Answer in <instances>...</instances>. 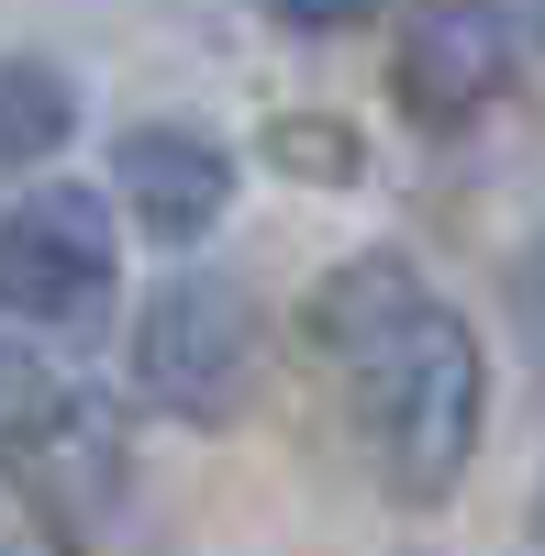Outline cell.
I'll use <instances>...</instances> for the list:
<instances>
[{
  "label": "cell",
  "mask_w": 545,
  "mask_h": 556,
  "mask_svg": "<svg viewBox=\"0 0 545 556\" xmlns=\"http://www.w3.org/2000/svg\"><path fill=\"white\" fill-rule=\"evenodd\" d=\"M301 345L334 367V390L356 412V445L401 501H445L479 456V412H490V356L468 334L457 301H434V278L413 256H345L312 278L301 301Z\"/></svg>",
  "instance_id": "1"
},
{
  "label": "cell",
  "mask_w": 545,
  "mask_h": 556,
  "mask_svg": "<svg viewBox=\"0 0 545 556\" xmlns=\"http://www.w3.org/2000/svg\"><path fill=\"white\" fill-rule=\"evenodd\" d=\"M256 356H267V323L223 267H178L167 290L134 312V379L167 424H201L223 434L235 412L256 401Z\"/></svg>",
  "instance_id": "2"
},
{
  "label": "cell",
  "mask_w": 545,
  "mask_h": 556,
  "mask_svg": "<svg viewBox=\"0 0 545 556\" xmlns=\"http://www.w3.org/2000/svg\"><path fill=\"white\" fill-rule=\"evenodd\" d=\"M123 290V235L112 201L78 190V178H45L0 212V312L34 323V334H89Z\"/></svg>",
  "instance_id": "3"
},
{
  "label": "cell",
  "mask_w": 545,
  "mask_h": 556,
  "mask_svg": "<svg viewBox=\"0 0 545 556\" xmlns=\"http://www.w3.org/2000/svg\"><path fill=\"white\" fill-rule=\"evenodd\" d=\"M0 479H12L56 534H101L123 513V479H134L112 401L78 390V379H34L12 401V424H0Z\"/></svg>",
  "instance_id": "4"
},
{
  "label": "cell",
  "mask_w": 545,
  "mask_h": 556,
  "mask_svg": "<svg viewBox=\"0 0 545 556\" xmlns=\"http://www.w3.org/2000/svg\"><path fill=\"white\" fill-rule=\"evenodd\" d=\"M112 190H123V212L145 223L156 245H201V235H223V212H235V146L201 134V123H123Z\"/></svg>",
  "instance_id": "5"
},
{
  "label": "cell",
  "mask_w": 545,
  "mask_h": 556,
  "mask_svg": "<svg viewBox=\"0 0 545 556\" xmlns=\"http://www.w3.org/2000/svg\"><path fill=\"white\" fill-rule=\"evenodd\" d=\"M502 78H512V23L490 0H434L401 34V112L413 123H468L502 101Z\"/></svg>",
  "instance_id": "6"
},
{
  "label": "cell",
  "mask_w": 545,
  "mask_h": 556,
  "mask_svg": "<svg viewBox=\"0 0 545 556\" xmlns=\"http://www.w3.org/2000/svg\"><path fill=\"white\" fill-rule=\"evenodd\" d=\"M78 134V89L45 56H0V167H45Z\"/></svg>",
  "instance_id": "7"
},
{
  "label": "cell",
  "mask_w": 545,
  "mask_h": 556,
  "mask_svg": "<svg viewBox=\"0 0 545 556\" xmlns=\"http://www.w3.org/2000/svg\"><path fill=\"white\" fill-rule=\"evenodd\" d=\"M267 156H279L290 178H324V190H345V178L368 167L356 123H324V112H290V123H267Z\"/></svg>",
  "instance_id": "8"
},
{
  "label": "cell",
  "mask_w": 545,
  "mask_h": 556,
  "mask_svg": "<svg viewBox=\"0 0 545 556\" xmlns=\"http://www.w3.org/2000/svg\"><path fill=\"white\" fill-rule=\"evenodd\" d=\"M267 12H279L290 34H345V23H368L379 0H267Z\"/></svg>",
  "instance_id": "9"
},
{
  "label": "cell",
  "mask_w": 545,
  "mask_h": 556,
  "mask_svg": "<svg viewBox=\"0 0 545 556\" xmlns=\"http://www.w3.org/2000/svg\"><path fill=\"white\" fill-rule=\"evenodd\" d=\"M523 34H534V45H545V0H523Z\"/></svg>",
  "instance_id": "10"
},
{
  "label": "cell",
  "mask_w": 545,
  "mask_h": 556,
  "mask_svg": "<svg viewBox=\"0 0 545 556\" xmlns=\"http://www.w3.org/2000/svg\"><path fill=\"white\" fill-rule=\"evenodd\" d=\"M534 523H545V501H534Z\"/></svg>",
  "instance_id": "11"
}]
</instances>
